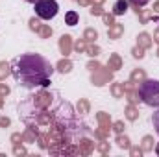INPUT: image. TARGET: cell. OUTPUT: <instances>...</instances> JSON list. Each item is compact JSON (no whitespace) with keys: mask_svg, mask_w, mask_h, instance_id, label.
I'll return each instance as SVG.
<instances>
[{"mask_svg":"<svg viewBox=\"0 0 159 157\" xmlns=\"http://www.w3.org/2000/svg\"><path fill=\"white\" fill-rule=\"evenodd\" d=\"M35 13L39 19H44V20H50L57 15L59 11V6L56 0H35Z\"/></svg>","mask_w":159,"mask_h":157,"instance_id":"cell-3","label":"cell"},{"mask_svg":"<svg viewBox=\"0 0 159 157\" xmlns=\"http://www.w3.org/2000/svg\"><path fill=\"white\" fill-rule=\"evenodd\" d=\"M59 67H61V70H63V72H69V70H70V63H65V61H63Z\"/></svg>","mask_w":159,"mask_h":157,"instance_id":"cell-9","label":"cell"},{"mask_svg":"<svg viewBox=\"0 0 159 157\" xmlns=\"http://www.w3.org/2000/svg\"><path fill=\"white\" fill-rule=\"evenodd\" d=\"M0 124H2V126H7V124H9V120H7V118H0Z\"/></svg>","mask_w":159,"mask_h":157,"instance_id":"cell-12","label":"cell"},{"mask_svg":"<svg viewBox=\"0 0 159 157\" xmlns=\"http://www.w3.org/2000/svg\"><path fill=\"white\" fill-rule=\"evenodd\" d=\"M119 146H120V148H129V141H128L126 137H124V139L119 137Z\"/></svg>","mask_w":159,"mask_h":157,"instance_id":"cell-8","label":"cell"},{"mask_svg":"<svg viewBox=\"0 0 159 157\" xmlns=\"http://www.w3.org/2000/svg\"><path fill=\"white\" fill-rule=\"evenodd\" d=\"M126 11H128V2H126V0H117L115 6H113V13H115V15H122V13H126Z\"/></svg>","mask_w":159,"mask_h":157,"instance_id":"cell-4","label":"cell"},{"mask_svg":"<svg viewBox=\"0 0 159 157\" xmlns=\"http://www.w3.org/2000/svg\"><path fill=\"white\" fill-rule=\"evenodd\" d=\"M28 2H34V4H35V0H28Z\"/></svg>","mask_w":159,"mask_h":157,"instance_id":"cell-14","label":"cell"},{"mask_svg":"<svg viewBox=\"0 0 159 157\" xmlns=\"http://www.w3.org/2000/svg\"><path fill=\"white\" fill-rule=\"evenodd\" d=\"M156 7H157V11H159V2H157V6H156Z\"/></svg>","mask_w":159,"mask_h":157,"instance_id":"cell-13","label":"cell"},{"mask_svg":"<svg viewBox=\"0 0 159 157\" xmlns=\"http://www.w3.org/2000/svg\"><path fill=\"white\" fill-rule=\"evenodd\" d=\"M131 2H133L135 6H146V4H148L150 0H131Z\"/></svg>","mask_w":159,"mask_h":157,"instance_id":"cell-10","label":"cell"},{"mask_svg":"<svg viewBox=\"0 0 159 157\" xmlns=\"http://www.w3.org/2000/svg\"><path fill=\"white\" fill-rule=\"evenodd\" d=\"M139 96L146 105L159 107V81L146 79L139 85Z\"/></svg>","mask_w":159,"mask_h":157,"instance_id":"cell-2","label":"cell"},{"mask_svg":"<svg viewBox=\"0 0 159 157\" xmlns=\"http://www.w3.org/2000/svg\"><path fill=\"white\" fill-rule=\"evenodd\" d=\"M152 148V144H150V137H146L144 139V150H150Z\"/></svg>","mask_w":159,"mask_h":157,"instance_id":"cell-11","label":"cell"},{"mask_svg":"<svg viewBox=\"0 0 159 157\" xmlns=\"http://www.w3.org/2000/svg\"><path fill=\"white\" fill-rule=\"evenodd\" d=\"M157 155H159V146H157Z\"/></svg>","mask_w":159,"mask_h":157,"instance_id":"cell-15","label":"cell"},{"mask_svg":"<svg viewBox=\"0 0 159 157\" xmlns=\"http://www.w3.org/2000/svg\"><path fill=\"white\" fill-rule=\"evenodd\" d=\"M61 48L65 50V54L69 52V48H70V37H69V35H65V37H63V41H61Z\"/></svg>","mask_w":159,"mask_h":157,"instance_id":"cell-6","label":"cell"},{"mask_svg":"<svg viewBox=\"0 0 159 157\" xmlns=\"http://www.w3.org/2000/svg\"><path fill=\"white\" fill-rule=\"evenodd\" d=\"M152 122H154V128H156V133L159 135V109L154 113V117H152Z\"/></svg>","mask_w":159,"mask_h":157,"instance_id":"cell-7","label":"cell"},{"mask_svg":"<svg viewBox=\"0 0 159 157\" xmlns=\"http://www.w3.org/2000/svg\"><path fill=\"white\" fill-rule=\"evenodd\" d=\"M78 20H80V17H78V13H76V11H69V13L65 15V22H67L69 26L78 24Z\"/></svg>","mask_w":159,"mask_h":157,"instance_id":"cell-5","label":"cell"},{"mask_svg":"<svg viewBox=\"0 0 159 157\" xmlns=\"http://www.w3.org/2000/svg\"><path fill=\"white\" fill-rule=\"evenodd\" d=\"M52 65L39 54H24L13 61V76L24 87L48 85L52 76Z\"/></svg>","mask_w":159,"mask_h":157,"instance_id":"cell-1","label":"cell"}]
</instances>
